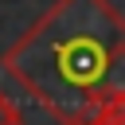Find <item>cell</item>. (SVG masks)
Instances as JSON below:
<instances>
[{
	"label": "cell",
	"mask_w": 125,
	"mask_h": 125,
	"mask_svg": "<svg viewBox=\"0 0 125 125\" xmlns=\"http://www.w3.org/2000/svg\"><path fill=\"white\" fill-rule=\"evenodd\" d=\"M0 66L59 125H94L125 102V16L109 0H55Z\"/></svg>",
	"instance_id": "1"
},
{
	"label": "cell",
	"mask_w": 125,
	"mask_h": 125,
	"mask_svg": "<svg viewBox=\"0 0 125 125\" xmlns=\"http://www.w3.org/2000/svg\"><path fill=\"white\" fill-rule=\"evenodd\" d=\"M0 125H23V113H20V105L0 90Z\"/></svg>",
	"instance_id": "2"
}]
</instances>
